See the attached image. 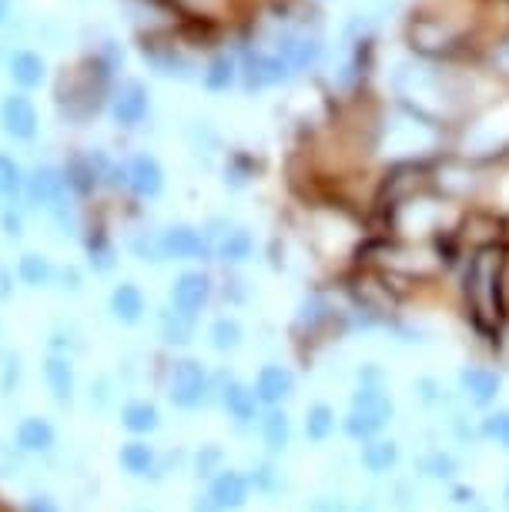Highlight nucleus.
I'll return each mask as SVG.
<instances>
[{
    "label": "nucleus",
    "instance_id": "obj_32",
    "mask_svg": "<svg viewBox=\"0 0 509 512\" xmlns=\"http://www.w3.org/2000/svg\"><path fill=\"white\" fill-rule=\"evenodd\" d=\"M118 121L121 124H138L144 118V111H148V98H144V91L141 88H128L118 98Z\"/></svg>",
    "mask_w": 509,
    "mask_h": 512
},
{
    "label": "nucleus",
    "instance_id": "obj_8",
    "mask_svg": "<svg viewBox=\"0 0 509 512\" xmlns=\"http://www.w3.org/2000/svg\"><path fill=\"white\" fill-rule=\"evenodd\" d=\"M208 496L215 499V506L222 512H242L252 502V482L242 469H222L215 479L208 482Z\"/></svg>",
    "mask_w": 509,
    "mask_h": 512
},
{
    "label": "nucleus",
    "instance_id": "obj_42",
    "mask_svg": "<svg viewBox=\"0 0 509 512\" xmlns=\"http://www.w3.org/2000/svg\"><path fill=\"white\" fill-rule=\"evenodd\" d=\"M11 295H14V275L7 272L4 265H0V302H7Z\"/></svg>",
    "mask_w": 509,
    "mask_h": 512
},
{
    "label": "nucleus",
    "instance_id": "obj_33",
    "mask_svg": "<svg viewBox=\"0 0 509 512\" xmlns=\"http://www.w3.org/2000/svg\"><path fill=\"white\" fill-rule=\"evenodd\" d=\"M225 469V452L218 449V446H201L198 449V456H195V476L198 479H215L218 472Z\"/></svg>",
    "mask_w": 509,
    "mask_h": 512
},
{
    "label": "nucleus",
    "instance_id": "obj_9",
    "mask_svg": "<svg viewBox=\"0 0 509 512\" xmlns=\"http://www.w3.org/2000/svg\"><path fill=\"white\" fill-rule=\"evenodd\" d=\"M57 446V432L54 425L41 419V415H24L14 429V449L21 456H51Z\"/></svg>",
    "mask_w": 509,
    "mask_h": 512
},
{
    "label": "nucleus",
    "instance_id": "obj_18",
    "mask_svg": "<svg viewBox=\"0 0 509 512\" xmlns=\"http://www.w3.org/2000/svg\"><path fill=\"white\" fill-rule=\"evenodd\" d=\"M121 425L131 432L134 439L151 436V432H158V429H161V412H158V405H155V402H148V399H131V402H124V409H121Z\"/></svg>",
    "mask_w": 509,
    "mask_h": 512
},
{
    "label": "nucleus",
    "instance_id": "obj_39",
    "mask_svg": "<svg viewBox=\"0 0 509 512\" xmlns=\"http://www.w3.org/2000/svg\"><path fill=\"white\" fill-rule=\"evenodd\" d=\"M17 456H21V452L14 446H0V476H17V472H21Z\"/></svg>",
    "mask_w": 509,
    "mask_h": 512
},
{
    "label": "nucleus",
    "instance_id": "obj_2",
    "mask_svg": "<svg viewBox=\"0 0 509 512\" xmlns=\"http://www.w3.org/2000/svg\"><path fill=\"white\" fill-rule=\"evenodd\" d=\"M392 419H396V405H392L389 385L359 382L349 399V412H345V419H342V432L362 446V442H369V439H379L392 425Z\"/></svg>",
    "mask_w": 509,
    "mask_h": 512
},
{
    "label": "nucleus",
    "instance_id": "obj_35",
    "mask_svg": "<svg viewBox=\"0 0 509 512\" xmlns=\"http://www.w3.org/2000/svg\"><path fill=\"white\" fill-rule=\"evenodd\" d=\"M232 77H235L232 61H228V57H215L211 67H208V74H205V84L211 91H225L228 84H232Z\"/></svg>",
    "mask_w": 509,
    "mask_h": 512
},
{
    "label": "nucleus",
    "instance_id": "obj_11",
    "mask_svg": "<svg viewBox=\"0 0 509 512\" xmlns=\"http://www.w3.org/2000/svg\"><path fill=\"white\" fill-rule=\"evenodd\" d=\"M118 466L128 479H151L158 482L161 452L144 439H131L118 449Z\"/></svg>",
    "mask_w": 509,
    "mask_h": 512
},
{
    "label": "nucleus",
    "instance_id": "obj_47",
    "mask_svg": "<svg viewBox=\"0 0 509 512\" xmlns=\"http://www.w3.org/2000/svg\"><path fill=\"white\" fill-rule=\"evenodd\" d=\"M141 512H148V509H141Z\"/></svg>",
    "mask_w": 509,
    "mask_h": 512
},
{
    "label": "nucleus",
    "instance_id": "obj_10",
    "mask_svg": "<svg viewBox=\"0 0 509 512\" xmlns=\"http://www.w3.org/2000/svg\"><path fill=\"white\" fill-rule=\"evenodd\" d=\"M161 251H165V258H175V262H195V258L208 255L211 245L205 231L191 225H171L168 231H161Z\"/></svg>",
    "mask_w": 509,
    "mask_h": 512
},
{
    "label": "nucleus",
    "instance_id": "obj_37",
    "mask_svg": "<svg viewBox=\"0 0 509 512\" xmlns=\"http://www.w3.org/2000/svg\"><path fill=\"white\" fill-rule=\"evenodd\" d=\"M17 188H21V171H17V164L11 158H4V154H0V191L14 195Z\"/></svg>",
    "mask_w": 509,
    "mask_h": 512
},
{
    "label": "nucleus",
    "instance_id": "obj_16",
    "mask_svg": "<svg viewBox=\"0 0 509 512\" xmlns=\"http://www.w3.org/2000/svg\"><path fill=\"white\" fill-rule=\"evenodd\" d=\"M258 436H262V446L268 449V456H282L292 446V419H288L285 409H265L262 419H258Z\"/></svg>",
    "mask_w": 509,
    "mask_h": 512
},
{
    "label": "nucleus",
    "instance_id": "obj_19",
    "mask_svg": "<svg viewBox=\"0 0 509 512\" xmlns=\"http://www.w3.org/2000/svg\"><path fill=\"white\" fill-rule=\"evenodd\" d=\"M342 425L339 412L332 409L329 402H315L305 409V419H302V432L305 439L312 442V446H322V442H329L335 436V429Z\"/></svg>",
    "mask_w": 509,
    "mask_h": 512
},
{
    "label": "nucleus",
    "instance_id": "obj_34",
    "mask_svg": "<svg viewBox=\"0 0 509 512\" xmlns=\"http://www.w3.org/2000/svg\"><path fill=\"white\" fill-rule=\"evenodd\" d=\"M11 74L24 84V88H31V84H41L44 64H41V57H34V54H17V57H14V71H11Z\"/></svg>",
    "mask_w": 509,
    "mask_h": 512
},
{
    "label": "nucleus",
    "instance_id": "obj_12",
    "mask_svg": "<svg viewBox=\"0 0 509 512\" xmlns=\"http://www.w3.org/2000/svg\"><path fill=\"white\" fill-rule=\"evenodd\" d=\"M459 472H463V462L443 446H429L416 462H412V476L426 479V482H446V486H453Z\"/></svg>",
    "mask_w": 509,
    "mask_h": 512
},
{
    "label": "nucleus",
    "instance_id": "obj_44",
    "mask_svg": "<svg viewBox=\"0 0 509 512\" xmlns=\"http://www.w3.org/2000/svg\"><path fill=\"white\" fill-rule=\"evenodd\" d=\"M496 61H499V67H503V71H509V41L499 47V54H496Z\"/></svg>",
    "mask_w": 509,
    "mask_h": 512
},
{
    "label": "nucleus",
    "instance_id": "obj_4",
    "mask_svg": "<svg viewBox=\"0 0 509 512\" xmlns=\"http://www.w3.org/2000/svg\"><path fill=\"white\" fill-rule=\"evenodd\" d=\"M215 402L222 405V412L238 429H255L258 419H262V405H258L252 385L235 379V375L215 379Z\"/></svg>",
    "mask_w": 509,
    "mask_h": 512
},
{
    "label": "nucleus",
    "instance_id": "obj_15",
    "mask_svg": "<svg viewBox=\"0 0 509 512\" xmlns=\"http://www.w3.org/2000/svg\"><path fill=\"white\" fill-rule=\"evenodd\" d=\"M205 238H208L211 251H215L225 265H245L248 258H252V251H255V241H252V235H248L245 228L211 231V235H205Z\"/></svg>",
    "mask_w": 509,
    "mask_h": 512
},
{
    "label": "nucleus",
    "instance_id": "obj_1",
    "mask_svg": "<svg viewBox=\"0 0 509 512\" xmlns=\"http://www.w3.org/2000/svg\"><path fill=\"white\" fill-rule=\"evenodd\" d=\"M466 305L479 332H489L499 322L503 308V262L493 248L479 251L466 268Z\"/></svg>",
    "mask_w": 509,
    "mask_h": 512
},
{
    "label": "nucleus",
    "instance_id": "obj_5",
    "mask_svg": "<svg viewBox=\"0 0 509 512\" xmlns=\"http://www.w3.org/2000/svg\"><path fill=\"white\" fill-rule=\"evenodd\" d=\"M456 392L473 409H493L503 392V375L489 365H463L456 375Z\"/></svg>",
    "mask_w": 509,
    "mask_h": 512
},
{
    "label": "nucleus",
    "instance_id": "obj_7",
    "mask_svg": "<svg viewBox=\"0 0 509 512\" xmlns=\"http://www.w3.org/2000/svg\"><path fill=\"white\" fill-rule=\"evenodd\" d=\"M211 278L205 272H181L175 282H171V308H175L178 315L191 318V322H198L201 312L208 308L211 302Z\"/></svg>",
    "mask_w": 509,
    "mask_h": 512
},
{
    "label": "nucleus",
    "instance_id": "obj_40",
    "mask_svg": "<svg viewBox=\"0 0 509 512\" xmlns=\"http://www.w3.org/2000/svg\"><path fill=\"white\" fill-rule=\"evenodd\" d=\"M27 512H61V506H57L51 496H31V502H27Z\"/></svg>",
    "mask_w": 509,
    "mask_h": 512
},
{
    "label": "nucleus",
    "instance_id": "obj_17",
    "mask_svg": "<svg viewBox=\"0 0 509 512\" xmlns=\"http://www.w3.org/2000/svg\"><path fill=\"white\" fill-rule=\"evenodd\" d=\"M111 315L118 318L121 325H138L144 315H148V302H144V292L134 282H121L108 298Z\"/></svg>",
    "mask_w": 509,
    "mask_h": 512
},
{
    "label": "nucleus",
    "instance_id": "obj_31",
    "mask_svg": "<svg viewBox=\"0 0 509 512\" xmlns=\"http://www.w3.org/2000/svg\"><path fill=\"white\" fill-rule=\"evenodd\" d=\"M382 502H392V506H399L402 512H412V506L419 502V479L416 476L392 479L389 489H386V499H382Z\"/></svg>",
    "mask_w": 509,
    "mask_h": 512
},
{
    "label": "nucleus",
    "instance_id": "obj_23",
    "mask_svg": "<svg viewBox=\"0 0 509 512\" xmlns=\"http://www.w3.org/2000/svg\"><path fill=\"white\" fill-rule=\"evenodd\" d=\"M332 318H335V308H332L329 298H325L322 292H312L299 305V315H295V328H299V332H319V328L329 325Z\"/></svg>",
    "mask_w": 509,
    "mask_h": 512
},
{
    "label": "nucleus",
    "instance_id": "obj_36",
    "mask_svg": "<svg viewBox=\"0 0 509 512\" xmlns=\"http://www.w3.org/2000/svg\"><path fill=\"white\" fill-rule=\"evenodd\" d=\"M88 402H91V409H98V412H104V409H108V405L114 402V385H111L108 375H101V379H94V382H91Z\"/></svg>",
    "mask_w": 509,
    "mask_h": 512
},
{
    "label": "nucleus",
    "instance_id": "obj_21",
    "mask_svg": "<svg viewBox=\"0 0 509 512\" xmlns=\"http://www.w3.org/2000/svg\"><path fill=\"white\" fill-rule=\"evenodd\" d=\"M131 188L138 191L141 198H158L161 188H165V175H161V164L155 158H148V154H141V158L131 161Z\"/></svg>",
    "mask_w": 509,
    "mask_h": 512
},
{
    "label": "nucleus",
    "instance_id": "obj_20",
    "mask_svg": "<svg viewBox=\"0 0 509 512\" xmlns=\"http://www.w3.org/2000/svg\"><path fill=\"white\" fill-rule=\"evenodd\" d=\"M195 325L198 322L178 315L171 305L165 308V312H158V335H161V342L171 345V349H188V345L195 342Z\"/></svg>",
    "mask_w": 509,
    "mask_h": 512
},
{
    "label": "nucleus",
    "instance_id": "obj_26",
    "mask_svg": "<svg viewBox=\"0 0 509 512\" xmlns=\"http://www.w3.org/2000/svg\"><path fill=\"white\" fill-rule=\"evenodd\" d=\"M54 265L47 262L44 255H21V262H17V278H21V285H27V288H47L54 282Z\"/></svg>",
    "mask_w": 509,
    "mask_h": 512
},
{
    "label": "nucleus",
    "instance_id": "obj_45",
    "mask_svg": "<svg viewBox=\"0 0 509 512\" xmlns=\"http://www.w3.org/2000/svg\"><path fill=\"white\" fill-rule=\"evenodd\" d=\"M503 502H506V509H509V479H506V486H503Z\"/></svg>",
    "mask_w": 509,
    "mask_h": 512
},
{
    "label": "nucleus",
    "instance_id": "obj_29",
    "mask_svg": "<svg viewBox=\"0 0 509 512\" xmlns=\"http://www.w3.org/2000/svg\"><path fill=\"white\" fill-rule=\"evenodd\" d=\"M61 188H64V181L51 168L37 171V175L31 178V198L37 201V205H54V201L61 198Z\"/></svg>",
    "mask_w": 509,
    "mask_h": 512
},
{
    "label": "nucleus",
    "instance_id": "obj_27",
    "mask_svg": "<svg viewBox=\"0 0 509 512\" xmlns=\"http://www.w3.org/2000/svg\"><path fill=\"white\" fill-rule=\"evenodd\" d=\"M412 399H416L422 409H446L449 402L459 399V392L449 395V389L439 379H432V375H419V379L412 382Z\"/></svg>",
    "mask_w": 509,
    "mask_h": 512
},
{
    "label": "nucleus",
    "instance_id": "obj_13",
    "mask_svg": "<svg viewBox=\"0 0 509 512\" xmlns=\"http://www.w3.org/2000/svg\"><path fill=\"white\" fill-rule=\"evenodd\" d=\"M399 459H402V449L396 439L379 436V439H369L359 446V469H366L369 476H376V479L392 476L399 466Z\"/></svg>",
    "mask_w": 509,
    "mask_h": 512
},
{
    "label": "nucleus",
    "instance_id": "obj_38",
    "mask_svg": "<svg viewBox=\"0 0 509 512\" xmlns=\"http://www.w3.org/2000/svg\"><path fill=\"white\" fill-rule=\"evenodd\" d=\"M0 359H4V365H0V389L14 392L17 379H21V369H17V355L14 352H4Z\"/></svg>",
    "mask_w": 509,
    "mask_h": 512
},
{
    "label": "nucleus",
    "instance_id": "obj_24",
    "mask_svg": "<svg viewBox=\"0 0 509 512\" xmlns=\"http://www.w3.org/2000/svg\"><path fill=\"white\" fill-rule=\"evenodd\" d=\"M4 124L14 138H31L37 131V111L27 98H11L4 104Z\"/></svg>",
    "mask_w": 509,
    "mask_h": 512
},
{
    "label": "nucleus",
    "instance_id": "obj_41",
    "mask_svg": "<svg viewBox=\"0 0 509 512\" xmlns=\"http://www.w3.org/2000/svg\"><path fill=\"white\" fill-rule=\"evenodd\" d=\"M191 512H222L215 506V499L208 496V492H201V496L191 499Z\"/></svg>",
    "mask_w": 509,
    "mask_h": 512
},
{
    "label": "nucleus",
    "instance_id": "obj_25",
    "mask_svg": "<svg viewBox=\"0 0 509 512\" xmlns=\"http://www.w3.org/2000/svg\"><path fill=\"white\" fill-rule=\"evenodd\" d=\"M245 476H248V482H252V492H258V496L272 499V496H282V492H285V476H282V469H278L272 459L255 462Z\"/></svg>",
    "mask_w": 509,
    "mask_h": 512
},
{
    "label": "nucleus",
    "instance_id": "obj_6",
    "mask_svg": "<svg viewBox=\"0 0 509 512\" xmlns=\"http://www.w3.org/2000/svg\"><path fill=\"white\" fill-rule=\"evenodd\" d=\"M252 392L262 409H285V402L295 395V372L282 362H268L255 372Z\"/></svg>",
    "mask_w": 509,
    "mask_h": 512
},
{
    "label": "nucleus",
    "instance_id": "obj_28",
    "mask_svg": "<svg viewBox=\"0 0 509 512\" xmlns=\"http://www.w3.org/2000/svg\"><path fill=\"white\" fill-rule=\"evenodd\" d=\"M479 436L489 446L509 452V409H486V415L479 419Z\"/></svg>",
    "mask_w": 509,
    "mask_h": 512
},
{
    "label": "nucleus",
    "instance_id": "obj_14",
    "mask_svg": "<svg viewBox=\"0 0 509 512\" xmlns=\"http://www.w3.org/2000/svg\"><path fill=\"white\" fill-rule=\"evenodd\" d=\"M44 382L47 392L57 405H71L74 389H78V375H74V359L67 355H47L44 359Z\"/></svg>",
    "mask_w": 509,
    "mask_h": 512
},
{
    "label": "nucleus",
    "instance_id": "obj_46",
    "mask_svg": "<svg viewBox=\"0 0 509 512\" xmlns=\"http://www.w3.org/2000/svg\"><path fill=\"white\" fill-rule=\"evenodd\" d=\"M4 7H7V0H0V17H4Z\"/></svg>",
    "mask_w": 509,
    "mask_h": 512
},
{
    "label": "nucleus",
    "instance_id": "obj_43",
    "mask_svg": "<svg viewBox=\"0 0 509 512\" xmlns=\"http://www.w3.org/2000/svg\"><path fill=\"white\" fill-rule=\"evenodd\" d=\"M61 288H64V292H78V288H81V275L78 272H74V268H64V272H61Z\"/></svg>",
    "mask_w": 509,
    "mask_h": 512
},
{
    "label": "nucleus",
    "instance_id": "obj_3",
    "mask_svg": "<svg viewBox=\"0 0 509 512\" xmlns=\"http://www.w3.org/2000/svg\"><path fill=\"white\" fill-rule=\"evenodd\" d=\"M165 399L181 412H195L215 399V379L198 359H181L168 369Z\"/></svg>",
    "mask_w": 509,
    "mask_h": 512
},
{
    "label": "nucleus",
    "instance_id": "obj_22",
    "mask_svg": "<svg viewBox=\"0 0 509 512\" xmlns=\"http://www.w3.org/2000/svg\"><path fill=\"white\" fill-rule=\"evenodd\" d=\"M208 345L215 352H222V355L238 352L245 345V328H242V322H238V318H232V315L215 318V322L208 325Z\"/></svg>",
    "mask_w": 509,
    "mask_h": 512
},
{
    "label": "nucleus",
    "instance_id": "obj_30",
    "mask_svg": "<svg viewBox=\"0 0 509 512\" xmlns=\"http://www.w3.org/2000/svg\"><path fill=\"white\" fill-rule=\"evenodd\" d=\"M248 67H252V71H248V81H252L255 88H265V84H275V81H282V77H285L282 57H262V54H258Z\"/></svg>",
    "mask_w": 509,
    "mask_h": 512
}]
</instances>
